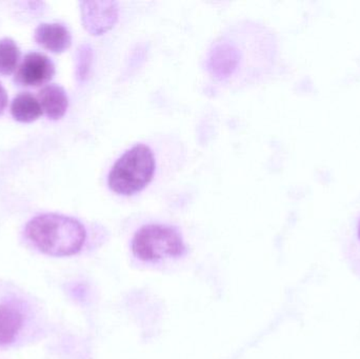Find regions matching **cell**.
Masks as SVG:
<instances>
[{
	"label": "cell",
	"instance_id": "1",
	"mask_svg": "<svg viewBox=\"0 0 360 359\" xmlns=\"http://www.w3.org/2000/svg\"><path fill=\"white\" fill-rule=\"evenodd\" d=\"M44 330V314L36 299L8 282H0V350L32 343Z\"/></svg>",
	"mask_w": 360,
	"mask_h": 359
},
{
	"label": "cell",
	"instance_id": "2",
	"mask_svg": "<svg viewBox=\"0 0 360 359\" xmlns=\"http://www.w3.org/2000/svg\"><path fill=\"white\" fill-rule=\"evenodd\" d=\"M27 242L42 254L52 257L73 256L82 251L86 242L84 225L65 215H38L25 228Z\"/></svg>",
	"mask_w": 360,
	"mask_h": 359
},
{
	"label": "cell",
	"instance_id": "3",
	"mask_svg": "<svg viewBox=\"0 0 360 359\" xmlns=\"http://www.w3.org/2000/svg\"><path fill=\"white\" fill-rule=\"evenodd\" d=\"M155 168V156L151 148L137 143L116 160L108 176V183L116 193L131 195L151 181Z\"/></svg>",
	"mask_w": 360,
	"mask_h": 359
},
{
	"label": "cell",
	"instance_id": "4",
	"mask_svg": "<svg viewBox=\"0 0 360 359\" xmlns=\"http://www.w3.org/2000/svg\"><path fill=\"white\" fill-rule=\"evenodd\" d=\"M132 250L137 259L145 261L179 257L186 252V244L179 230L170 226L150 223L135 233Z\"/></svg>",
	"mask_w": 360,
	"mask_h": 359
},
{
	"label": "cell",
	"instance_id": "5",
	"mask_svg": "<svg viewBox=\"0 0 360 359\" xmlns=\"http://www.w3.org/2000/svg\"><path fill=\"white\" fill-rule=\"evenodd\" d=\"M82 19L86 31L101 35L109 31L118 19L120 8L113 0H86L80 2Z\"/></svg>",
	"mask_w": 360,
	"mask_h": 359
},
{
	"label": "cell",
	"instance_id": "6",
	"mask_svg": "<svg viewBox=\"0 0 360 359\" xmlns=\"http://www.w3.org/2000/svg\"><path fill=\"white\" fill-rule=\"evenodd\" d=\"M55 74L53 61L38 52L27 53L17 67L15 81L23 86H39L48 84Z\"/></svg>",
	"mask_w": 360,
	"mask_h": 359
},
{
	"label": "cell",
	"instance_id": "7",
	"mask_svg": "<svg viewBox=\"0 0 360 359\" xmlns=\"http://www.w3.org/2000/svg\"><path fill=\"white\" fill-rule=\"evenodd\" d=\"M240 59V51L234 44L228 40H218L210 48L207 67L218 79H226L237 71Z\"/></svg>",
	"mask_w": 360,
	"mask_h": 359
},
{
	"label": "cell",
	"instance_id": "8",
	"mask_svg": "<svg viewBox=\"0 0 360 359\" xmlns=\"http://www.w3.org/2000/svg\"><path fill=\"white\" fill-rule=\"evenodd\" d=\"M36 42L53 53H63L70 48L72 35L69 30L60 23H41L34 34Z\"/></svg>",
	"mask_w": 360,
	"mask_h": 359
},
{
	"label": "cell",
	"instance_id": "9",
	"mask_svg": "<svg viewBox=\"0 0 360 359\" xmlns=\"http://www.w3.org/2000/svg\"><path fill=\"white\" fill-rule=\"evenodd\" d=\"M38 101L42 112L52 120L60 119L69 107V98L63 86L49 84L38 93Z\"/></svg>",
	"mask_w": 360,
	"mask_h": 359
},
{
	"label": "cell",
	"instance_id": "10",
	"mask_svg": "<svg viewBox=\"0 0 360 359\" xmlns=\"http://www.w3.org/2000/svg\"><path fill=\"white\" fill-rule=\"evenodd\" d=\"M11 114L19 122H33L42 115L39 101L30 93H20L13 99Z\"/></svg>",
	"mask_w": 360,
	"mask_h": 359
},
{
	"label": "cell",
	"instance_id": "11",
	"mask_svg": "<svg viewBox=\"0 0 360 359\" xmlns=\"http://www.w3.org/2000/svg\"><path fill=\"white\" fill-rule=\"evenodd\" d=\"M20 58V50L14 40L4 38L0 40V74L11 75L14 73Z\"/></svg>",
	"mask_w": 360,
	"mask_h": 359
},
{
	"label": "cell",
	"instance_id": "12",
	"mask_svg": "<svg viewBox=\"0 0 360 359\" xmlns=\"http://www.w3.org/2000/svg\"><path fill=\"white\" fill-rule=\"evenodd\" d=\"M92 60V46L89 44H82L76 53V76L79 81H84L88 77Z\"/></svg>",
	"mask_w": 360,
	"mask_h": 359
},
{
	"label": "cell",
	"instance_id": "13",
	"mask_svg": "<svg viewBox=\"0 0 360 359\" xmlns=\"http://www.w3.org/2000/svg\"><path fill=\"white\" fill-rule=\"evenodd\" d=\"M8 93H6V89L4 88L1 82H0V115L6 110V105H8Z\"/></svg>",
	"mask_w": 360,
	"mask_h": 359
},
{
	"label": "cell",
	"instance_id": "14",
	"mask_svg": "<svg viewBox=\"0 0 360 359\" xmlns=\"http://www.w3.org/2000/svg\"><path fill=\"white\" fill-rule=\"evenodd\" d=\"M359 240H360V221H359Z\"/></svg>",
	"mask_w": 360,
	"mask_h": 359
}]
</instances>
